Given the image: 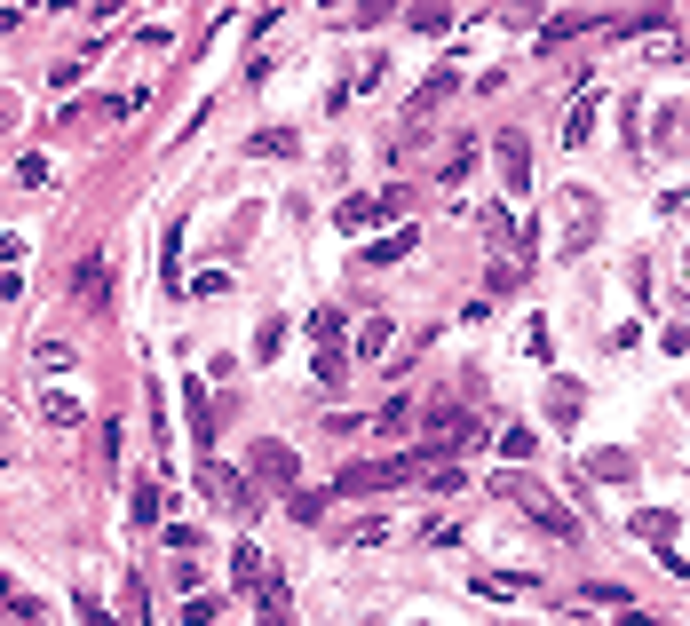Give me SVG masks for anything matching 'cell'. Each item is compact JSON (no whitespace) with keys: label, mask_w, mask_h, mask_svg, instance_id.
<instances>
[{"label":"cell","mask_w":690,"mask_h":626,"mask_svg":"<svg viewBox=\"0 0 690 626\" xmlns=\"http://www.w3.org/2000/svg\"><path fill=\"white\" fill-rule=\"evenodd\" d=\"M310 381H318L326 397L342 389V341H318V365H310Z\"/></svg>","instance_id":"cell-7"},{"label":"cell","mask_w":690,"mask_h":626,"mask_svg":"<svg viewBox=\"0 0 690 626\" xmlns=\"http://www.w3.org/2000/svg\"><path fill=\"white\" fill-rule=\"evenodd\" d=\"M500 167H508V191L532 183V151H524V135H500Z\"/></svg>","instance_id":"cell-5"},{"label":"cell","mask_w":690,"mask_h":626,"mask_svg":"<svg viewBox=\"0 0 690 626\" xmlns=\"http://www.w3.org/2000/svg\"><path fill=\"white\" fill-rule=\"evenodd\" d=\"M80 619H88V626H119L112 611H104V603H96V595H80Z\"/></svg>","instance_id":"cell-22"},{"label":"cell","mask_w":690,"mask_h":626,"mask_svg":"<svg viewBox=\"0 0 690 626\" xmlns=\"http://www.w3.org/2000/svg\"><path fill=\"white\" fill-rule=\"evenodd\" d=\"M183 405H191V436H199V452H207V444H215V405H207V389L183 381Z\"/></svg>","instance_id":"cell-4"},{"label":"cell","mask_w":690,"mask_h":626,"mask_svg":"<svg viewBox=\"0 0 690 626\" xmlns=\"http://www.w3.org/2000/svg\"><path fill=\"white\" fill-rule=\"evenodd\" d=\"M579 405H587V397H579V389H564V381L548 389V413H556V420H579Z\"/></svg>","instance_id":"cell-18"},{"label":"cell","mask_w":690,"mask_h":626,"mask_svg":"<svg viewBox=\"0 0 690 626\" xmlns=\"http://www.w3.org/2000/svg\"><path fill=\"white\" fill-rule=\"evenodd\" d=\"M405 254H413V230H389V238H373V246H365V262H381V270H389V262H405Z\"/></svg>","instance_id":"cell-9"},{"label":"cell","mask_w":690,"mask_h":626,"mask_svg":"<svg viewBox=\"0 0 690 626\" xmlns=\"http://www.w3.org/2000/svg\"><path fill=\"white\" fill-rule=\"evenodd\" d=\"M254 468H262L270 484H294V452H286V444H262V452H254Z\"/></svg>","instance_id":"cell-10"},{"label":"cell","mask_w":690,"mask_h":626,"mask_svg":"<svg viewBox=\"0 0 690 626\" xmlns=\"http://www.w3.org/2000/svg\"><path fill=\"white\" fill-rule=\"evenodd\" d=\"M635 48H643V56H651V64H675V32H643V40H635Z\"/></svg>","instance_id":"cell-19"},{"label":"cell","mask_w":690,"mask_h":626,"mask_svg":"<svg viewBox=\"0 0 690 626\" xmlns=\"http://www.w3.org/2000/svg\"><path fill=\"white\" fill-rule=\"evenodd\" d=\"M80 294H88V302H104V294H112V278H104V254H88V262H80Z\"/></svg>","instance_id":"cell-14"},{"label":"cell","mask_w":690,"mask_h":626,"mask_svg":"<svg viewBox=\"0 0 690 626\" xmlns=\"http://www.w3.org/2000/svg\"><path fill=\"white\" fill-rule=\"evenodd\" d=\"M230 579H238V587H254V595H262V587H270V563H262V555H254V547H246V539H238V555H230Z\"/></svg>","instance_id":"cell-6"},{"label":"cell","mask_w":690,"mask_h":626,"mask_svg":"<svg viewBox=\"0 0 690 626\" xmlns=\"http://www.w3.org/2000/svg\"><path fill=\"white\" fill-rule=\"evenodd\" d=\"M286 516H294V523H318V516H326V492H294V500H286Z\"/></svg>","instance_id":"cell-15"},{"label":"cell","mask_w":690,"mask_h":626,"mask_svg":"<svg viewBox=\"0 0 690 626\" xmlns=\"http://www.w3.org/2000/svg\"><path fill=\"white\" fill-rule=\"evenodd\" d=\"M199 492H207V500H223L230 516H246V523H254V508H262V500H254V484H246V476H230V468H215V460H199Z\"/></svg>","instance_id":"cell-2"},{"label":"cell","mask_w":690,"mask_h":626,"mask_svg":"<svg viewBox=\"0 0 690 626\" xmlns=\"http://www.w3.org/2000/svg\"><path fill=\"white\" fill-rule=\"evenodd\" d=\"M587 135H595V96H579L572 119H564V143H587Z\"/></svg>","instance_id":"cell-12"},{"label":"cell","mask_w":690,"mask_h":626,"mask_svg":"<svg viewBox=\"0 0 690 626\" xmlns=\"http://www.w3.org/2000/svg\"><path fill=\"white\" fill-rule=\"evenodd\" d=\"M500 452H508V460H532L540 444H532V428H500Z\"/></svg>","instance_id":"cell-20"},{"label":"cell","mask_w":690,"mask_h":626,"mask_svg":"<svg viewBox=\"0 0 690 626\" xmlns=\"http://www.w3.org/2000/svg\"><path fill=\"white\" fill-rule=\"evenodd\" d=\"M389 341H397V325H389V317H381V310H373V317H365V325H357V357H381Z\"/></svg>","instance_id":"cell-8"},{"label":"cell","mask_w":690,"mask_h":626,"mask_svg":"<svg viewBox=\"0 0 690 626\" xmlns=\"http://www.w3.org/2000/svg\"><path fill=\"white\" fill-rule=\"evenodd\" d=\"M595 222H603V207H595V191H572V230H564V254H587V238H595Z\"/></svg>","instance_id":"cell-3"},{"label":"cell","mask_w":690,"mask_h":626,"mask_svg":"<svg viewBox=\"0 0 690 626\" xmlns=\"http://www.w3.org/2000/svg\"><path fill=\"white\" fill-rule=\"evenodd\" d=\"M500 500H516L524 516L540 523V531H556V539H572V531H579V516H572V508H556V500H548L532 476H500Z\"/></svg>","instance_id":"cell-1"},{"label":"cell","mask_w":690,"mask_h":626,"mask_svg":"<svg viewBox=\"0 0 690 626\" xmlns=\"http://www.w3.org/2000/svg\"><path fill=\"white\" fill-rule=\"evenodd\" d=\"M246 151H262V159H294V135H286V127H262Z\"/></svg>","instance_id":"cell-13"},{"label":"cell","mask_w":690,"mask_h":626,"mask_svg":"<svg viewBox=\"0 0 690 626\" xmlns=\"http://www.w3.org/2000/svg\"><path fill=\"white\" fill-rule=\"evenodd\" d=\"M40 413L56 420V428H80V405H72V397H56V389H48V397H40Z\"/></svg>","instance_id":"cell-17"},{"label":"cell","mask_w":690,"mask_h":626,"mask_svg":"<svg viewBox=\"0 0 690 626\" xmlns=\"http://www.w3.org/2000/svg\"><path fill=\"white\" fill-rule=\"evenodd\" d=\"M389 539V516H365V523H349V547H381Z\"/></svg>","instance_id":"cell-16"},{"label":"cell","mask_w":690,"mask_h":626,"mask_svg":"<svg viewBox=\"0 0 690 626\" xmlns=\"http://www.w3.org/2000/svg\"><path fill=\"white\" fill-rule=\"evenodd\" d=\"M310 341H342V310H310Z\"/></svg>","instance_id":"cell-21"},{"label":"cell","mask_w":690,"mask_h":626,"mask_svg":"<svg viewBox=\"0 0 690 626\" xmlns=\"http://www.w3.org/2000/svg\"><path fill=\"white\" fill-rule=\"evenodd\" d=\"M635 531H643L651 547H675V516H659V508H643V516H635Z\"/></svg>","instance_id":"cell-11"}]
</instances>
